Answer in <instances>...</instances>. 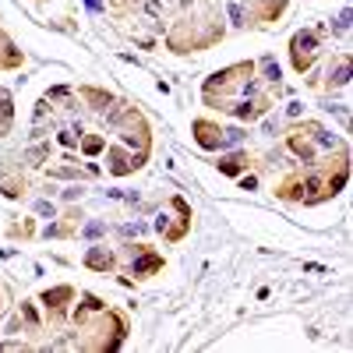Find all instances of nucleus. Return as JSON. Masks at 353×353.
Masks as SVG:
<instances>
[{"label": "nucleus", "instance_id": "nucleus-1", "mask_svg": "<svg viewBox=\"0 0 353 353\" xmlns=\"http://www.w3.org/2000/svg\"><path fill=\"white\" fill-rule=\"evenodd\" d=\"M318 163V159H314ZM311 163V170H307V177H300V180H286L279 187V198H290V202H307V205H314V202H325V198H332V195H339L343 187H346V180H350V163H346V152L332 163H322V166H314Z\"/></svg>", "mask_w": 353, "mask_h": 353}, {"label": "nucleus", "instance_id": "nucleus-2", "mask_svg": "<svg viewBox=\"0 0 353 353\" xmlns=\"http://www.w3.org/2000/svg\"><path fill=\"white\" fill-rule=\"evenodd\" d=\"M215 92H219V95L237 92V95L251 99V95L258 92V85H254V64H251V60H244V64H233V68L215 71L209 81H205V99L215 95Z\"/></svg>", "mask_w": 353, "mask_h": 353}, {"label": "nucleus", "instance_id": "nucleus-3", "mask_svg": "<svg viewBox=\"0 0 353 353\" xmlns=\"http://www.w3.org/2000/svg\"><path fill=\"white\" fill-rule=\"evenodd\" d=\"M113 127L120 131V141H124V145H131V148L138 145L141 155H148V145H152V141H148V124H145V117H141L135 106L124 103V110H120V117H117Z\"/></svg>", "mask_w": 353, "mask_h": 353}, {"label": "nucleus", "instance_id": "nucleus-4", "mask_svg": "<svg viewBox=\"0 0 353 353\" xmlns=\"http://www.w3.org/2000/svg\"><path fill=\"white\" fill-rule=\"evenodd\" d=\"M318 43H322V28H314V32H297L293 36V43H290V57H293V71H304L314 64V57H318Z\"/></svg>", "mask_w": 353, "mask_h": 353}, {"label": "nucleus", "instance_id": "nucleus-5", "mask_svg": "<svg viewBox=\"0 0 353 353\" xmlns=\"http://www.w3.org/2000/svg\"><path fill=\"white\" fill-rule=\"evenodd\" d=\"M106 166H110V173H113V177H127V173H135L138 166H145V155H141V152H127V148H120V145H113V148H106Z\"/></svg>", "mask_w": 353, "mask_h": 353}, {"label": "nucleus", "instance_id": "nucleus-6", "mask_svg": "<svg viewBox=\"0 0 353 353\" xmlns=\"http://www.w3.org/2000/svg\"><path fill=\"white\" fill-rule=\"evenodd\" d=\"M163 269V258L152 251V247H145V244H135L131 247V272L135 276H152V272H159Z\"/></svg>", "mask_w": 353, "mask_h": 353}, {"label": "nucleus", "instance_id": "nucleus-7", "mask_svg": "<svg viewBox=\"0 0 353 353\" xmlns=\"http://www.w3.org/2000/svg\"><path fill=\"white\" fill-rule=\"evenodd\" d=\"M191 131H195V141L202 145V148H222V131H219V124H212V120H195L191 124Z\"/></svg>", "mask_w": 353, "mask_h": 353}, {"label": "nucleus", "instance_id": "nucleus-8", "mask_svg": "<svg viewBox=\"0 0 353 353\" xmlns=\"http://www.w3.org/2000/svg\"><path fill=\"white\" fill-rule=\"evenodd\" d=\"M68 300H74V290L71 286H53V290H46L43 293V304L50 307V314H64V307H68Z\"/></svg>", "mask_w": 353, "mask_h": 353}, {"label": "nucleus", "instance_id": "nucleus-9", "mask_svg": "<svg viewBox=\"0 0 353 353\" xmlns=\"http://www.w3.org/2000/svg\"><path fill=\"white\" fill-rule=\"evenodd\" d=\"M222 110H230L233 117L240 120H258L265 113V103H254V99H237V103H222Z\"/></svg>", "mask_w": 353, "mask_h": 353}, {"label": "nucleus", "instance_id": "nucleus-10", "mask_svg": "<svg viewBox=\"0 0 353 353\" xmlns=\"http://www.w3.org/2000/svg\"><path fill=\"white\" fill-rule=\"evenodd\" d=\"M286 141H290V148H293V155H297V159H304V163H314V159H318V152H314V141L304 138V131H300V127H297V131H293Z\"/></svg>", "mask_w": 353, "mask_h": 353}, {"label": "nucleus", "instance_id": "nucleus-11", "mask_svg": "<svg viewBox=\"0 0 353 353\" xmlns=\"http://www.w3.org/2000/svg\"><path fill=\"white\" fill-rule=\"evenodd\" d=\"M85 265H88L92 272H110V269L117 265V258H113L106 247H88V254H85Z\"/></svg>", "mask_w": 353, "mask_h": 353}, {"label": "nucleus", "instance_id": "nucleus-12", "mask_svg": "<svg viewBox=\"0 0 353 353\" xmlns=\"http://www.w3.org/2000/svg\"><path fill=\"white\" fill-rule=\"evenodd\" d=\"M346 81H350V57L343 53L336 60V68H329V88H343Z\"/></svg>", "mask_w": 353, "mask_h": 353}, {"label": "nucleus", "instance_id": "nucleus-13", "mask_svg": "<svg viewBox=\"0 0 353 353\" xmlns=\"http://www.w3.org/2000/svg\"><path fill=\"white\" fill-rule=\"evenodd\" d=\"M215 166H219V173H226V177H237V173L247 166V155H244V152H230V155H222Z\"/></svg>", "mask_w": 353, "mask_h": 353}, {"label": "nucleus", "instance_id": "nucleus-14", "mask_svg": "<svg viewBox=\"0 0 353 353\" xmlns=\"http://www.w3.org/2000/svg\"><path fill=\"white\" fill-rule=\"evenodd\" d=\"M81 99H85V103H92V110H95V113H106V110L113 106V99H110L106 92H99V88H81Z\"/></svg>", "mask_w": 353, "mask_h": 353}, {"label": "nucleus", "instance_id": "nucleus-15", "mask_svg": "<svg viewBox=\"0 0 353 353\" xmlns=\"http://www.w3.org/2000/svg\"><path fill=\"white\" fill-rule=\"evenodd\" d=\"M99 311H106V304H103L99 297H92V293H88V297H85V304H81V307L74 311V322L81 325V322H85L88 314H99Z\"/></svg>", "mask_w": 353, "mask_h": 353}, {"label": "nucleus", "instance_id": "nucleus-16", "mask_svg": "<svg viewBox=\"0 0 353 353\" xmlns=\"http://www.w3.org/2000/svg\"><path fill=\"white\" fill-rule=\"evenodd\" d=\"M282 7H286V0H262L258 4V18L262 21H276L282 14Z\"/></svg>", "mask_w": 353, "mask_h": 353}, {"label": "nucleus", "instance_id": "nucleus-17", "mask_svg": "<svg viewBox=\"0 0 353 353\" xmlns=\"http://www.w3.org/2000/svg\"><path fill=\"white\" fill-rule=\"evenodd\" d=\"M103 148H106V141H103V138H95V135L81 138V152H85V155H99Z\"/></svg>", "mask_w": 353, "mask_h": 353}, {"label": "nucleus", "instance_id": "nucleus-18", "mask_svg": "<svg viewBox=\"0 0 353 353\" xmlns=\"http://www.w3.org/2000/svg\"><path fill=\"white\" fill-rule=\"evenodd\" d=\"M262 71H265V78L272 85H279V64H276V57H262Z\"/></svg>", "mask_w": 353, "mask_h": 353}, {"label": "nucleus", "instance_id": "nucleus-19", "mask_svg": "<svg viewBox=\"0 0 353 353\" xmlns=\"http://www.w3.org/2000/svg\"><path fill=\"white\" fill-rule=\"evenodd\" d=\"M103 233H106V222H99V219L88 222V226L81 230V237H88V240H92V237H103Z\"/></svg>", "mask_w": 353, "mask_h": 353}, {"label": "nucleus", "instance_id": "nucleus-20", "mask_svg": "<svg viewBox=\"0 0 353 353\" xmlns=\"http://www.w3.org/2000/svg\"><path fill=\"white\" fill-rule=\"evenodd\" d=\"M244 141V131L240 127H230V131H222V145H240Z\"/></svg>", "mask_w": 353, "mask_h": 353}, {"label": "nucleus", "instance_id": "nucleus-21", "mask_svg": "<svg viewBox=\"0 0 353 353\" xmlns=\"http://www.w3.org/2000/svg\"><path fill=\"white\" fill-rule=\"evenodd\" d=\"M336 32H343V36L350 32V7H343V11H339V18H336Z\"/></svg>", "mask_w": 353, "mask_h": 353}, {"label": "nucleus", "instance_id": "nucleus-22", "mask_svg": "<svg viewBox=\"0 0 353 353\" xmlns=\"http://www.w3.org/2000/svg\"><path fill=\"white\" fill-rule=\"evenodd\" d=\"M21 191H25V184H18V180H7L4 184V195L7 198H21Z\"/></svg>", "mask_w": 353, "mask_h": 353}, {"label": "nucleus", "instance_id": "nucleus-23", "mask_svg": "<svg viewBox=\"0 0 353 353\" xmlns=\"http://www.w3.org/2000/svg\"><path fill=\"white\" fill-rule=\"evenodd\" d=\"M21 314H25V322H28V325H32V329H36V325H39V314H36V307H32V304H28V300H25V304H21Z\"/></svg>", "mask_w": 353, "mask_h": 353}, {"label": "nucleus", "instance_id": "nucleus-24", "mask_svg": "<svg viewBox=\"0 0 353 353\" xmlns=\"http://www.w3.org/2000/svg\"><path fill=\"white\" fill-rule=\"evenodd\" d=\"M230 18H233V25H247V21H244V7H240V4H230Z\"/></svg>", "mask_w": 353, "mask_h": 353}, {"label": "nucleus", "instance_id": "nucleus-25", "mask_svg": "<svg viewBox=\"0 0 353 353\" xmlns=\"http://www.w3.org/2000/svg\"><path fill=\"white\" fill-rule=\"evenodd\" d=\"M46 99H71V88H64V85H60V88H50Z\"/></svg>", "mask_w": 353, "mask_h": 353}, {"label": "nucleus", "instance_id": "nucleus-26", "mask_svg": "<svg viewBox=\"0 0 353 353\" xmlns=\"http://www.w3.org/2000/svg\"><path fill=\"white\" fill-rule=\"evenodd\" d=\"M36 212H39V215H46V219H53V205H50V202H39Z\"/></svg>", "mask_w": 353, "mask_h": 353}, {"label": "nucleus", "instance_id": "nucleus-27", "mask_svg": "<svg viewBox=\"0 0 353 353\" xmlns=\"http://www.w3.org/2000/svg\"><path fill=\"white\" fill-rule=\"evenodd\" d=\"M141 230H145L141 222H127V226H124V237H135V233H141Z\"/></svg>", "mask_w": 353, "mask_h": 353}, {"label": "nucleus", "instance_id": "nucleus-28", "mask_svg": "<svg viewBox=\"0 0 353 353\" xmlns=\"http://www.w3.org/2000/svg\"><path fill=\"white\" fill-rule=\"evenodd\" d=\"M145 11H148V14H152V18H155V14H159V11H163V4H159V0H148V4H145Z\"/></svg>", "mask_w": 353, "mask_h": 353}, {"label": "nucleus", "instance_id": "nucleus-29", "mask_svg": "<svg viewBox=\"0 0 353 353\" xmlns=\"http://www.w3.org/2000/svg\"><path fill=\"white\" fill-rule=\"evenodd\" d=\"M28 159H32V163H39V159H46V148H32V152H28Z\"/></svg>", "mask_w": 353, "mask_h": 353}, {"label": "nucleus", "instance_id": "nucleus-30", "mask_svg": "<svg viewBox=\"0 0 353 353\" xmlns=\"http://www.w3.org/2000/svg\"><path fill=\"white\" fill-rule=\"evenodd\" d=\"M240 187H244V191H254V187H258V180H254V177H244V180H240Z\"/></svg>", "mask_w": 353, "mask_h": 353}, {"label": "nucleus", "instance_id": "nucleus-31", "mask_svg": "<svg viewBox=\"0 0 353 353\" xmlns=\"http://www.w3.org/2000/svg\"><path fill=\"white\" fill-rule=\"evenodd\" d=\"M78 195H81V187H68V191H64V198H68V202H74Z\"/></svg>", "mask_w": 353, "mask_h": 353}, {"label": "nucleus", "instance_id": "nucleus-32", "mask_svg": "<svg viewBox=\"0 0 353 353\" xmlns=\"http://www.w3.org/2000/svg\"><path fill=\"white\" fill-rule=\"evenodd\" d=\"M85 7L88 11H103V0H85Z\"/></svg>", "mask_w": 353, "mask_h": 353}]
</instances>
